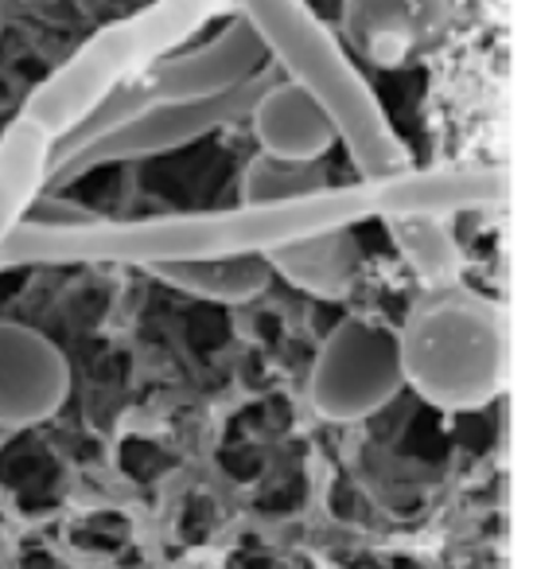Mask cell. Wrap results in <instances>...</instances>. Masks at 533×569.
<instances>
[{"mask_svg":"<svg viewBox=\"0 0 533 569\" xmlns=\"http://www.w3.org/2000/svg\"><path fill=\"white\" fill-rule=\"evenodd\" d=\"M378 219L374 180L331 183L315 196L284 203H238L219 211H180L152 219H90L79 227H28L20 222L0 242V273L24 266H129L157 269L175 261L269 253L296 238L346 230Z\"/></svg>","mask_w":533,"mask_h":569,"instance_id":"6da1fadb","label":"cell"},{"mask_svg":"<svg viewBox=\"0 0 533 569\" xmlns=\"http://www.w3.org/2000/svg\"><path fill=\"white\" fill-rule=\"evenodd\" d=\"M234 9L261 36L269 63L281 71V79L300 87L323 110L359 180L405 172V141L366 74L351 63L339 36L315 17V9H308L304 0H234Z\"/></svg>","mask_w":533,"mask_h":569,"instance_id":"7a4b0ae2","label":"cell"},{"mask_svg":"<svg viewBox=\"0 0 533 569\" xmlns=\"http://www.w3.org/2000/svg\"><path fill=\"white\" fill-rule=\"evenodd\" d=\"M401 379L429 406L471 413L499 402L514 367V328L506 305L463 281L424 289L398 328Z\"/></svg>","mask_w":533,"mask_h":569,"instance_id":"3957f363","label":"cell"},{"mask_svg":"<svg viewBox=\"0 0 533 569\" xmlns=\"http://www.w3.org/2000/svg\"><path fill=\"white\" fill-rule=\"evenodd\" d=\"M234 0H152L133 17L113 20L90 36L63 67L48 74L20 106V118L51 137H67L102 98L137 82L172 51L188 48L199 32L227 20Z\"/></svg>","mask_w":533,"mask_h":569,"instance_id":"277c9868","label":"cell"},{"mask_svg":"<svg viewBox=\"0 0 533 569\" xmlns=\"http://www.w3.org/2000/svg\"><path fill=\"white\" fill-rule=\"evenodd\" d=\"M276 79V67L269 63L261 74H253L245 87L230 90L219 98H203V102H152L125 126L110 129V133L94 137V141L79 144V149L51 157L48 191L71 188L74 180L98 172L110 164H133V160H152L164 152L188 149V144L203 141L211 133H222L234 121H245L258 102V94Z\"/></svg>","mask_w":533,"mask_h":569,"instance_id":"5b68a950","label":"cell"},{"mask_svg":"<svg viewBox=\"0 0 533 569\" xmlns=\"http://www.w3.org/2000/svg\"><path fill=\"white\" fill-rule=\"evenodd\" d=\"M398 332L382 320L346 317L323 336L308 375V402L323 421L351 426L382 413L401 395Z\"/></svg>","mask_w":533,"mask_h":569,"instance_id":"8992f818","label":"cell"},{"mask_svg":"<svg viewBox=\"0 0 533 569\" xmlns=\"http://www.w3.org/2000/svg\"><path fill=\"white\" fill-rule=\"evenodd\" d=\"M269 67L265 43L242 12H230L219 36L195 48H180L141 74L152 102H203L245 87Z\"/></svg>","mask_w":533,"mask_h":569,"instance_id":"52a82bcc","label":"cell"},{"mask_svg":"<svg viewBox=\"0 0 533 569\" xmlns=\"http://www.w3.org/2000/svg\"><path fill=\"white\" fill-rule=\"evenodd\" d=\"M74 390L71 359L56 340L17 320H0V429L51 421Z\"/></svg>","mask_w":533,"mask_h":569,"instance_id":"ba28073f","label":"cell"},{"mask_svg":"<svg viewBox=\"0 0 533 569\" xmlns=\"http://www.w3.org/2000/svg\"><path fill=\"white\" fill-rule=\"evenodd\" d=\"M245 121L265 157L292 160V164H320L335 144V129L323 118V110L300 87L281 79V71L258 94Z\"/></svg>","mask_w":533,"mask_h":569,"instance_id":"9c48e42d","label":"cell"},{"mask_svg":"<svg viewBox=\"0 0 533 569\" xmlns=\"http://www.w3.org/2000/svg\"><path fill=\"white\" fill-rule=\"evenodd\" d=\"M273 269V277L289 281L292 289L320 301H343L359 284L362 273V246L354 238V227L346 230H323L312 238H296L289 246L261 253Z\"/></svg>","mask_w":533,"mask_h":569,"instance_id":"30bf717a","label":"cell"},{"mask_svg":"<svg viewBox=\"0 0 533 569\" xmlns=\"http://www.w3.org/2000/svg\"><path fill=\"white\" fill-rule=\"evenodd\" d=\"M51 137L28 118H12L0 133V242L24 222L36 199L48 191Z\"/></svg>","mask_w":533,"mask_h":569,"instance_id":"8fae6325","label":"cell"},{"mask_svg":"<svg viewBox=\"0 0 533 569\" xmlns=\"http://www.w3.org/2000/svg\"><path fill=\"white\" fill-rule=\"evenodd\" d=\"M175 293L199 297L211 305H250L273 284V269L261 253H238V258H207V261H175V266L149 269Z\"/></svg>","mask_w":533,"mask_h":569,"instance_id":"7c38bea8","label":"cell"},{"mask_svg":"<svg viewBox=\"0 0 533 569\" xmlns=\"http://www.w3.org/2000/svg\"><path fill=\"white\" fill-rule=\"evenodd\" d=\"M385 234L424 289L463 281V246L444 214H390Z\"/></svg>","mask_w":533,"mask_h":569,"instance_id":"4fadbf2b","label":"cell"},{"mask_svg":"<svg viewBox=\"0 0 533 569\" xmlns=\"http://www.w3.org/2000/svg\"><path fill=\"white\" fill-rule=\"evenodd\" d=\"M323 188H331L323 160L320 164H292V160L258 152L242 172V203H284V199L315 196Z\"/></svg>","mask_w":533,"mask_h":569,"instance_id":"5bb4252c","label":"cell"}]
</instances>
